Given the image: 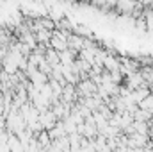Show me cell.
Here are the masks:
<instances>
[{"mask_svg":"<svg viewBox=\"0 0 153 152\" xmlns=\"http://www.w3.org/2000/svg\"><path fill=\"white\" fill-rule=\"evenodd\" d=\"M66 41H68V50L80 52V50L84 48V38L78 36V34H73V32H71V34L66 38Z\"/></svg>","mask_w":153,"mask_h":152,"instance_id":"1","label":"cell"},{"mask_svg":"<svg viewBox=\"0 0 153 152\" xmlns=\"http://www.w3.org/2000/svg\"><path fill=\"white\" fill-rule=\"evenodd\" d=\"M119 56H114V54H107V57L103 59V70L107 72H117L119 70Z\"/></svg>","mask_w":153,"mask_h":152,"instance_id":"2","label":"cell"},{"mask_svg":"<svg viewBox=\"0 0 153 152\" xmlns=\"http://www.w3.org/2000/svg\"><path fill=\"white\" fill-rule=\"evenodd\" d=\"M45 61H46L52 68L57 66V65L61 63V61H59V54H57L53 48H48V50H46V54H45Z\"/></svg>","mask_w":153,"mask_h":152,"instance_id":"3","label":"cell"},{"mask_svg":"<svg viewBox=\"0 0 153 152\" xmlns=\"http://www.w3.org/2000/svg\"><path fill=\"white\" fill-rule=\"evenodd\" d=\"M36 41L38 43H48L50 41V38H52V31H48V29H41V31H38L36 34Z\"/></svg>","mask_w":153,"mask_h":152,"instance_id":"4","label":"cell"}]
</instances>
